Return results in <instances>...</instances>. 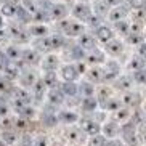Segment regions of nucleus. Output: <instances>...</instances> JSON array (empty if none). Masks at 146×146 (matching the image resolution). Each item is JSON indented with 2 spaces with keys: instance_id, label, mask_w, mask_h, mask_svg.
Segmentation results:
<instances>
[{
  "instance_id": "obj_16",
  "label": "nucleus",
  "mask_w": 146,
  "mask_h": 146,
  "mask_svg": "<svg viewBox=\"0 0 146 146\" xmlns=\"http://www.w3.org/2000/svg\"><path fill=\"white\" fill-rule=\"evenodd\" d=\"M55 79H56V74L53 72V71H48V74L45 76V79H43V84H47L48 87H53L55 85Z\"/></svg>"
},
{
  "instance_id": "obj_21",
  "label": "nucleus",
  "mask_w": 146,
  "mask_h": 146,
  "mask_svg": "<svg viewBox=\"0 0 146 146\" xmlns=\"http://www.w3.org/2000/svg\"><path fill=\"white\" fill-rule=\"evenodd\" d=\"M90 146H104V138L103 137H95L90 141Z\"/></svg>"
},
{
  "instance_id": "obj_29",
  "label": "nucleus",
  "mask_w": 146,
  "mask_h": 146,
  "mask_svg": "<svg viewBox=\"0 0 146 146\" xmlns=\"http://www.w3.org/2000/svg\"><path fill=\"white\" fill-rule=\"evenodd\" d=\"M0 146H3V143H2V141H0Z\"/></svg>"
},
{
  "instance_id": "obj_22",
  "label": "nucleus",
  "mask_w": 146,
  "mask_h": 146,
  "mask_svg": "<svg viewBox=\"0 0 146 146\" xmlns=\"http://www.w3.org/2000/svg\"><path fill=\"white\" fill-rule=\"evenodd\" d=\"M7 55H8L10 58H13V60H15L16 56H19V52H18V50H16L15 47H10L8 50H7Z\"/></svg>"
},
{
  "instance_id": "obj_18",
  "label": "nucleus",
  "mask_w": 146,
  "mask_h": 146,
  "mask_svg": "<svg viewBox=\"0 0 146 146\" xmlns=\"http://www.w3.org/2000/svg\"><path fill=\"white\" fill-rule=\"evenodd\" d=\"M143 66H145V61H143L141 56H140V58H135V60H132V63H130V68L137 69V71H141Z\"/></svg>"
},
{
  "instance_id": "obj_7",
  "label": "nucleus",
  "mask_w": 146,
  "mask_h": 146,
  "mask_svg": "<svg viewBox=\"0 0 146 146\" xmlns=\"http://www.w3.org/2000/svg\"><path fill=\"white\" fill-rule=\"evenodd\" d=\"M80 48H88V50H93L95 48V37L90 34H80Z\"/></svg>"
},
{
  "instance_id": "obj_26",
  "label": "nucleus",
  "mask_w": 146,
  "mask_h": 146,
  "mask_svg": "<svg viewBox=\"0 0 146 146\" xmlns=\"http://www.w3.org/2000/svg\"><path fill=\"white\" fill-rule=\"evenodd\" d=\"M135 77H137L138 82H143V71H137L135 72Z\"/></svg>"
},
{
  "instance_id": "obj_9",
  "label": "nucleus",
  "mask_w": 146,
  "mask_h": 146,
  "mask_svg": "<svg viewBox=\"0 0 146 146\" xmlns=\"http://www.w3.org/2000/svg\"><path fill=\"white\" fill-rule=\"evenodd\" d=\"M125 15H127V10L120 8V7H116L114 10H111V11H109V19H111V21H114V23L122 21Z\"/></svg>"
},
{
  "instance_id": "obj_3",
  "label": "nucleus",
  "mask_w": 146,
  "mask_h": 146,
  "mask_svg": "<svg viewBox=\"0 0 146 146\" xmlns=\"http://www.w3.org/2000/svg\"><path fill=\"white\" fill-rule=\"evenodd\" d=\"M95 35H96V39L101 40V42H109L111 39H114V32H112V29H109L108 26H98Z\"/></svg>"
},
{
  "instance_id": "obj_5",
  "label": "nucleus",
  "mask_w": 146,
  "mask_h": 146,
  "mask_svg": "<svg viewBox=\"0 0 146 146\" xmlns=\"http://www.w3.org/2000/svg\"><path fill=\"white\" fill-rule=\"evenodd\" d=\"M106 52L112 56L120 55V53H122V43H120V40L111 39L109 42H106Z\"/></svg>"
},
{
  "instance_id": "obj_23",
  "label": "nucleus",
  "mask_w": 146,
  "mask_h": 146,
  "mask_svg": "<svg viewBox=\"0 0 146 146\" xmlns=\"http://www.w3.org/2000/svg\"><path fill=\"white\" fill-rule=\"evenodd\" d=\"M90 77H92V80H100L101 79V71L100 69H93L90 72Z\"/></svg>"
},
{
  "instance_id": "obj_1",
  "label": "nucleus",
  "mask_w": 146,
  "mask_h": 146,
  "mask_svg": "<svg viewBox=\"0 0 146 146\" xmlns=\"http://www.w3.org/2000/svg\"><path fill=\"white\" fill-rule=\"evenodd\" d=\"M61 26H63V31H64L66 35H80V34H84V26H82L80 23L64 21Z\"/></svg>"
},
{
  "instance_id": "obj_25",
  "label": "nucleus",
  "mask_w": 146,
  "mask_h": 146,
  "mask_svg": "<svg viewBox=\"0 0 146 146\" xmlns=\"http://www.w3.org/2000/svg\"><path fill=\"white\" fill-rule=\"evenodd\" d=\"M103 2L108 5V7H109V5H119L120 3V0H103Z\"/></svg>"
},
{
  "instance_id": "obj_20",
  "label": "nucleus",
  "mask_w": 146,
  "mask_h": 146,
  "mask_svg": "<svg viewBox=\"0 0 146 146\" xmlns=\"http://www.w3.org/2000/svg\"><path fill=\"white\" fill-rule=\"evenodd\" d=\"M63 90H64L66 93H71V95H74L77 88H76V85H74L72 82H69V84H64V88H63Z\"/></svg>"
},
{
  "instance_id": "obj_13",
  "label": "nucleus",
  "mask_w": 146,
  "mask_h": 146,
  "mask_svg": "<svg viewBox=\"0 0 146 146\" xmlns=\"http://www.w3.org/2000/svg\"><path fill=\"white\" fill-rule=\"evenodd\" d=\"M32 35H39V37H43V35L48 32V29H47V26H43V24H39V26H32L31 27V31H29Z\"/></svg>"
},
{
  "instance_id": "obj_15",
  "label": "nucleus",
  "mask_w": 146,
  "mask_h": 146,
  "mask_svg": "<svg viewBox=\"0 0 146 146\" xmlns=\"http://www.w3.org/2000/svg\"><path fill=\"white\" fill-rule=\"evenodd\" d=\"M109 74V77H116L117 74H119V68H117L116 63H109L108 64V69H106V76Z\"/></svg>"
},
{
  "instance_id": "obj_19",
  "label": "nucleus",
  "mask_w": 146,
  "mask_h": 146,
  "mask_svg": "<svg viewBox=\"0 0 146 146\" xmlns=\"http://www.w3.org/2000/svg\"><path fill=\"white\" fill-rule=\"evenodd\" d=\"M130 43H143V35L141 34H132L129 37Z\"/></svg>"
},
{
  "instance_id": "obj_8",
  "label": "nucleus",
  "mask_w": 146,
  "mask_h": 146,
  "mask_svg": "<svg viewBox=\"0 0 146 146\" xmlns=\"http://www.w3.org/2000/svg\"><path fill=\"white\" fill-rule=\"evenodd\" d=\"M42 66H43V69H47V71H55L56 66H58V58H56L55 55L45 56L43 61H42Z\"/></svg>"
},
{
  "instance_id": "obj_28",
  "label": "nucleus",
  "mask_w": 146,
  "mask_h": 146,
  "mask_svg": "<svg viewBox=\"0 0 146 146\" xmlns=\"http://www.w3.org/2000/svg\"><path fill=\"white\" fill-rule=\"evenodd\" d=\"M2 27H3V16L0 15V31H2Z\"/></svg>"
},
{
  "instance_id": "obj_4",
  "label": "nucleus",
  "mask_w": 146,
  "mask_h": 146,
  "mask_svg": "<svg viewBox=\"0 0 146 146\" xmlns=\"http://www.w3.org/2000/svg\"><path fill=\"white\" fill-rule=\"evenodd\" d=\"M18 8H19L18 2H15V0H7V2L2 5V13H3L5 16H15ZM3 15H2V16H3Z\"/></svg>"
},
{
  "instance_id": "obj_17",
  "label": "nucleus",
  "mask_w": 146,
  "mask_h": 146,
  "mask_svg": "<svg viewBox=\"0 0 146 146\" xmlns=\"http://www.w3.org/2000/svg\"><path fill=\"white\" fill-rule=\"evenodd\" d=\"M116 27H117V31H119V32H120V34H129V24H127V23H125L124 21V19H122V21H117L116 23Z\"/></svg>"
},
{
  "instance_id": "obj_27",
  "label": "nucleus",
  "mask_w": 146,
  "mask_h": 146,
  "mask_svg": "<svg viewBox=\"0 0 146 146\" xmlns=\"http://www.w3.org/2000/svg\"><path fill=\"white\" fill-rule=\"evenodd\" d=\"M108 146H122L119 141H111V143H108Z\"/></svg>"
},
{
  "instance_id": "obj_12",
  "label": "nucleus",
  "mask_w": 146,
  "mask_h": 146,
  "mask_svg": "<svg viewBox=\"0 0 146 146\" xmlns=\"http://www.w3.org/2000/svg\"><path fill=\"white\" fill-rule=\"evenodd\" d=\"M87 60L90 61V63H101V61H104V55L100 52V50H93V52L88 55Z\"/></svg>"
},
{
  "instance_id": "obj_10",
  "label": "nucleus",
  "mask_w": 146,
  "mask_h": 146,
  "mask_svg": "<svg viewBox=\"0 0 146 146\" xmlns=\"http://www.w3.org/2000/svg\"><path fill=\"white\" fill-rule=\"evenodd\" d=\"M52 15H53V18H56V19L64 18L66 15H68V8H66V5H63V3L55 5V7H53V10H52Z\"/></svg>"
},
{
  "instance_id": "obj_14",
  "label": "nucleus",
  "mask_w": 146,
  "mask_h": 146,
  "mask_svg": "<svg viewBox=\"0 0 146 146\" xmlns=\"http://www.w3.org/2000/svg\"><path fill=\"white\" fill-rule=\"evenodd\" d=\"M108 11H109V7H108L104 2H96L95 3V13L96 15H108Z\"/></svg>"
},
{
  "instance_id": "obj_11",
  "label": "nucleus",
  "mask_w": 146,
  "mask_h": 146,
  "mask_svg": "<svg viewBox=\"0 0 146 146\" xmlns=\"http://www.w3.org/2000/svg\"><path fill=\"white\" fill-rule=\"evenodd\" d=\"M23 60L26 61V63H37L40 60V56L35 50H24L23 52Z\"/></svg>"
},
{
  "instance_id": "obj_2",
  "label": "nucleus",
  "mask_w": 146,
  "mask_h": 146,
  "mask_svg": "<svg viewBox=\"0 0 146 146\" xmlns=\"http://www.w3.org/2000/svg\"><path fill=\"white\" fill-rule=\"evenodd\" d=\"M72 15L77 19H82V21H87L92 15V8L88 7L87 3H77L76 7L72 8Z\"/></svg>"
},
{
  "instance_id": "obj_24",
  "label": "nucleus",
  "mask_w": 146,
  "mask_h": 146,
  "mask_svg": "<svg viewBox=\"0 0 146 146\" xmlns=\"http://www.w3.org/2000/svg\"><path fill=\"white\" fill-rule=\"evenodd\" d=\"M130 5L133 8H141L143 7V0H130Z\"/></svg>"
},
{
  "instance_id": "obj_6",
  "label": "nucleus",
  "mask_w": 146,
  "mask_h": 146,
  "mask_svg": "<svg viewBox=\"0 0 146 146\" xmlns=\"http://www.w3.org/2000/svg\"><path fill=\"white\" fill-rule=\"evenodd\" d=\"M61 74H63V77H64L66 80L72 82L74 79L79 76V71H77V68H76V66L66 64V66H63V68H61Z\"/></svg>"
}]
</instances>
